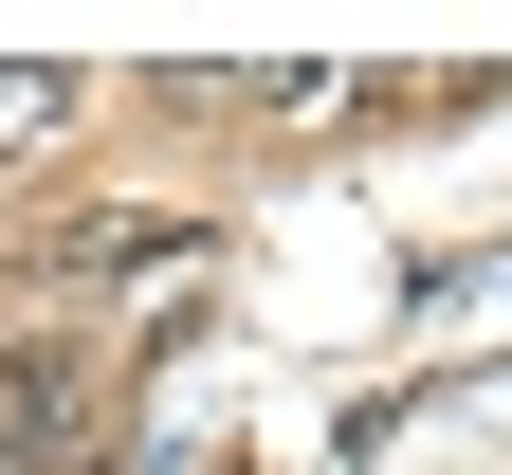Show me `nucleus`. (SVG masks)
Returning a JSON list of instances; mask_svg holds the SVG:
<instances>
[{
	"instance_id": "obj_2",
	"label": "nucleus",
	"mask_w": 512,
	"mask_h": 475,
	"mask_svg": "<svg viewBox=\"0 0 512 475\" xmlns=\"http://www.w3.org/2000/svg\"><path fill=\"white\" fill-rule=\"evenodd\" d=\"M55 128H74V74H55V55H0V165L55 147Z\"/></svg>"
},
{
	"instance_id": "obj_1",
	"label": "nucleus",
	"mask_w": 512,
	"mask_h": 475,
	"mask_svg": "<svg viewBox=\"0 0 512 475\" xmlns=\"http://www.w3.org/2000/svg\"><path fill=\"white\" fill-rule=\"evenodd\" d=\"M55 421H74V348H0V439H55Z\"/></svg>"
}]
</instances>
